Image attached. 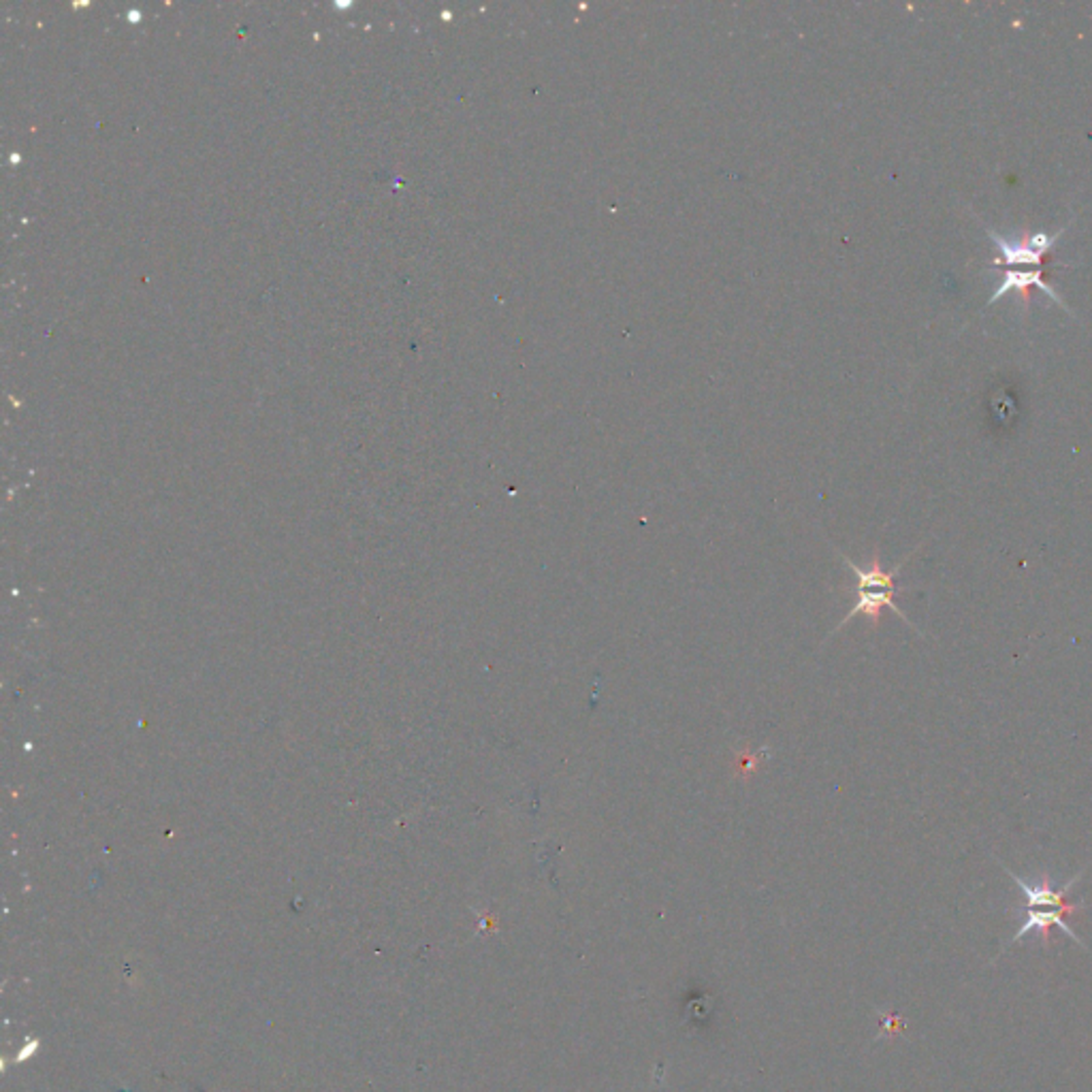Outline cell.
I'll return each mask as SVG.
<instances>
[{
    "instance_id": "6da1fadb",
    "label": "cell",
    "mask_w": 1092,
    "mask_h": 1092,
    "mask_svg": "<svg viewBox=\"0 0 1092 1092\" xmlns=\"http://www.w3.org/2000/svg\"><path fill=\"white\" fill-rule=\"evenodd\" d=\"M999 864L1003 866V870H1005V873H1007L1013 881H1016V886L1020 888L1024 898H1027V909L1052 907V909L1063 911L1065 915H1075V913H1079L1082 909H1086V904H1082V902H1077V904H1075V902H1069V900H1067V895H1069V890H1072V888L1077 884V881L1084 877V873L1088 870L1090 863H1088L1082 870H1079V873H1077L1075 877L1069 879L1067 884L1061 886V888H1052L1050 875H1047V873H1043L1041 879L1037 881V884H1029V881H1024L1022 877H1018L1016 873H1013V870H1009L1005 864H1003L1001 860H999ZM1022 907H1024V904H1022Z\"/></svg>"
},
{
    "instance_id": "7a4b0ae2",
    "label": "cell",
    "mask_w": 1092,
    "mask_h": 1092,
    "mask_svg": "<svg viewBox=\"0 0 1092 1092\" xmlns=\"http://www.w3.org/2000/svg\"><path fill=\"white\" fill-rule=\"evenodd\" d=\"M988 230V237L995 241V246L999 248L1001 257L995 261V264H1041L1043 257L1050 255V252L1056 248V241L1058 237L1063 235V230L1058 235H1045V233H1035L1031 235L1027 241H1009L1005 237L997 235L992 229Z\"/></svg>"
},
{
    "instance_id": "3957f363",
    "label": "cell",
    "mask_w": 1092,
    "mask_h": 1092,
    "mask_svg": "<svg viewBox=\"0 0 1092 1092\" xmlns=\"http://www.w3.org/2000/svg\"><path fill=\"white\" fill-rule=\"evenodd\" d=\"M1013 911H1016L1018 915H1022V924H1020V931H1018L1016 934H1013L1011 943H1018V941L1022 939V936L1027 934V933H1031V931H1039L1043 947H1050V929H1052V926H1058V929H1061V931L1069 936V939H1074L1079 947H1082V950H1088L1086 943H1084L1082 939H1079V936L1072 931V926H1069V924L1063 920V918H1065V913H1063V911H1058V909H1050V911H1043V909H1027V907H1022V904H1020V907L1013 909ZM1011 943H1009V945H1011Z\"/></svg>"
},
{
    "instance_id": "277c9868",
    "label": "cell",
    "mask_w": 1092,
    "mask_h": 1092,
    "mask_svg": "<svg viewBox=\"0 0 1092 1092\" xmlns=\"http://www.w3.org/2000/svg\"><path fill=\"white\" fill-rule=\"evenodd\" d=\"M897 593H900V591H884V589H856V604H854V609H852V611H849V613H847V615L843 616V621L836 625V630H834L832 634H836L838 630H843V627H845V625H847L849 621H852L856 615H860V613H863V615H866V616H868V619H870V625H873V627H877V625H879V621H881V611H884V609H886V606H888V609H892V611H895V613H897V615L900 616V619H902L904 623H907V625H911V627H913V623H911V621L907 619V615H904V613H902V611L898 609V606L895 604V595H897Z\"/></svg>"
},
{
    "instance_id": "5b68a950",
    "label": "cell",
    "mask_w": 1092,
    "mask_h": 1092,
    "mask_svg": "<svg viewBox=\"0 0 1092 1092\" xmlns=\"http://www.w3.org/2000/svg\"><path fill=\"white\" fill-rule=\"evenodd\" d=\"M1031 286H1035V289L1043 291L1045 295H1050L1054 301H1058V303H1061V305L1065 307V310H1069V307L1065 305V301L1061 299V297H1058V295L1050 289V286H1047V284L1043 282L1041 269H1037V271H1005V275H1003L1001 286L995 291V295L990 297L988 303L999 301L1003 295H1007V293H1011V291H1024V289H1031Z\"/></svg>"
}]
</instances>
